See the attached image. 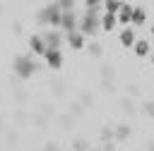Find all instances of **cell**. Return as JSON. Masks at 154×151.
Instances as JSON below:
<instances>
[{"mask_svg": "<svg viewBox=\"0 0 154 151\" xmlns=\"http://www.w3.org/2000/svg\"><path fill=\"white\" fill-rule=\"evenodd\" d=\"M38 62L31 58V55H17L14 60H12V70H14V74L19 77V79H29L34 72H38Z\"/></svg>", "mask_w": 154, "mask_h": 151, "instance_id": "1", "label": "cell"}, {"mask_svg": "<svg viewBox=\"0 0 154 151\" xmlns=\"http://www.w3.org/2000/svg\"><path fill=\"white\" fill-rule=\"evenodd\" d=\"M36 22L38 24H51L53 29H60V22H63V10L58 2H48L38 14H36Z\"/></svg>", "mask_w": 154, "mask_h": 151, "instance_id": "2", "label": "cell"}, {"mask_svg": "<svg viewBox=\"0 0 154 151\" xmlns=\"http://www.w3.org/2000/svg\"><path fill=\"white\" fill-rule=\"evenodd\" d=\"M99 29H101V14L87 10V12L79 17V29H77V31H79L82 36H96Z\"/></svg>", "mask_w": 154, "mask_h": 151, "instance_id": "3", "label": "cell"}, {"mask_svg": "<svg viewBox=\"0 0 154 151\" xmlns=\"http://www.w3.org/2000/svg\"><path fill=\"white\" fill-rule=\"evenodd\" d=\"M41 36H43V43H46L48 50H60V46H63V41H65V34H63L60 29H51V31H46V34H41Z\"/></svg>", "mask_w": 154, "mask_h": 151, "instance_id": "4", "label": "cell"}, {"mask_svg": "<svg viewBox=\"0 0 154 151\" xmlns=\"http://www.w3.org/2000/svg\"><path fill=\"white\" fill-rule=\"evenodd\" d=\"M79 29V19L75 12H63V22H60V31L63 34H72Z\"/></svg>", "mask_w": 154, "mask_h": 151, "instance_id": "5", "label": "cell"}, {"mask_svg": "<svg viewBox=\"0 0 154 151\" xmlns=\"http://www.w3.org/2000/svg\"><path fill=\"white\" fill-rule=\"evenodd\" d=\"M29 50H31L34 55H46V53H48V48H46V43H43V36H41V34L29 36Z\"/></svg>", "mask_w": 154, "mask_h": 151, "instance_id": "6", "label": "cell"}, {"mask_svg": "<svg viewBox=\"0 0 154 151\" xmlns=\"http://www.w3.org/2000/svg\"><path fill=\"white\" fill-rule=\"evenodd\" d=\"M132 5H128V2H123V7H120V12H118V24H123L125 29L128 26H132Z\"/></svg>", "mask_w": 154, "mask_h": 151, "instance_id": "7", "label": "cell"}, {"mask_svg": "<svg viewBox=\"0 0 154 151\" xmlns=\"http://www.w3.org/2000/svg\"><path fill=\"white\" fill-rule=\"evenodd\" d=\"M43 58H46V65H48L51 70H60V67H63V53H60V50H48Z\"/></svg>", "mask_w": 154, "mask_h": 151, "instance_id": "8", "label": "cell"}, {"mask_svg": "<svg viewBox=\"0 0 154 151\" xmlns=\"http://www.w3.org/2000/svg\"><path fill=\"white\" fill-rule=\"evenodd\" d=\"M65 41H67V46H70L72 50H82V48H84V36H82L79 31L65 34Z\"/></svg>", "mask_w": 154, "mask_h": 151, "instance_id": "9", "label": "cell"}, {"mask_svg": "<svg viewBox=\"0 0 154 151\" xmlns=\"http://www.w3.org/2000/svg\"><path fill=\"white\" fill-rule=\"evenodd\" d=\"M135 43H137V38H135V31H132V26L123 29V31H120V46H123V48H132Z\"/></svg>", "mask_w": 154, "mask_h": 151, "instance_id": "10", "label": "cell"}, {"mask_svg": "<svg viewBox=\"0 0 154 151\" xmlns=\"http://www.w3.org/2000/svg\"><path fill=\"white\" fill-rule=\"evenodd\" d=\"M116 24H118V14H101V29L103 31H113L116 29Z\"/></svg>", "mask_w": 154, "mask_h": 151, "instance_id": "11", "label": "cell"}, {"mask_svg": "<svg viewBox=\"0 0 154 151\" xmlns=\"http://www.w3.org/2000/svg\"><path fill=\"white\" fill-rule=\"evenodd\" d=\"M130 137H132V127H130V125L123 122V125L116 127V141H128Z\"/></svg>", "mask_w": 154, "mask_h": 151, "instance_id": "12", "label": "cell"}, {"mask_svg": "<svg viewBox=\"0 0 154 151\" xmlns=\"http://www.w3.org/2000/svg\"><path fill=\"white\" fill-rule=\"evenodd\" d=\"M144 22H147V12H144V7L137 5V7L132 10V26H142Z\"/></svg>", "mask_w": 154, "mask_h": 151, "instance_id": "13", "label": "cell"}, {"mask_svg": "<svg viewBox=\"0 0 154 151\" xmlns=\"http://www.w3.org/2000/svg\"><path fill=\"white\" fill-rule=\"evenodd\" d=\"M132 48H135V55H137V58H147V55H149V41H144V38H140Z\"/></svg>", "mask_w": 154, "mask_h": 151, "instance_id": "14", "label": "cell"}, {"mask_svg": "<svg viewBox=\"0 0 154 151\" xmlns=\"http://www.w3.org/2000/svg\"><path fill=\"white\" fill-rule=\"evenodd\" d=\"M99 139H101L103 144H106V141H116V129H113V127H108V125H103V127H101Z\"/></svg>", "mask_w": 154, "mask_h": 151, "instance_id": "15", "label": "cell"}, {"mask_svg": "<svg viewBox=\"0 0 154 151\" xmlns=\"http://www.w3.org/2000/svg\"><path fill=\"white\" fill-rule=\"evenodd\" d=\"M120 7H123V2H118V0H108V2H103V12H106V14H118Z\"/></svg>", "mask_w": 154, "mask_h": 151, "instance_id": "16", "label": "cell"}, {"mask_svg": "<svg viewBox=\"0 0 154 151\" xmlns=\"http://www.w3.org/2000/svg\"><path fill=\"white\" fill-rule=\"evenodd\" d=\"M72 151H91V146H89V141H87V139H82V137H79V139H75V141H72Z\"/></svg>", "mask_w": 154, "mask_h": 151, "instance_id": "17", "label": "cell"}, {"mask_svg": "<svg viewBox=\"0 0 154 151\" xmlns=\"http://www.w3.org/2000/svg\"><path fill=\"white\" fill-rule=\"evenodd\" d=\"M101 74H103V84H111V79H113L116 70H113L111 65H101Z\"/></svg>", "mask_w": 154, "mask_h": 151, "instance_id": "18", "label": "cell"}, {"mask_svg": "<svg viewBox=\"0 0 154 151\" xmlns=\"http://www.w3.org/2000/svg\"><path fill=\"white\" fill-rule=\"evenodd\" d=\"M84 7H87L89 12H101V10H103V2H99V0H87Z\"/></svg>", "mask_w": 154, "mask_h": 151, "instance_id": "19", "label": "cell"}, {"mask_svg": "<svg viewBox=\"0 0 154 151\" xmlns=\"http://www.w3.org/2000/svg\"><path fill=\"white\" fill-rule=\"evenodd\" d=\"M89 53H91L94 58H99V55H103V46L96 43V41H91V43H89Z\"/></svg>", "mask_w": 154, "mask_h": 151, "instance_id": "20", "label": "cell"}, {"mask_svg": "<svg viewBox=\"0 0 154 151\" xmlns=\"http://www.w3.org/2000/svg\"><path fill=\"white\" fill-rule=\"evenodd\" d=\"M120 108H123V110H125V113H130V115H132V113H135V103H132V101H130V96H125V98H123V101H120Z\"/></svg>", "mask_w": 154, "mask_h": 151, "instance_id": "21", "label": "cell"}, {"mask_svg": "<svg viewBox=\"0 0 154 151\" xmlns=\"http://www.w3.org/2000/svg\"><path fill=\"white\" fill-rule=\"evenodd\" d=\"M82 110H84L82 103H72V105H70V115H72V117H82V115H84Z\"/></svg>", "mask_w": 154, "mask_h": 151, "instance_id": "22", "label": "cell"}, {"mask_svg": "<svg viewBox=\"0 0 154 151\" xmlns=\"http://www.w3.org/2000/svg\"><path fill=\"white\" fill-rule=\"evenodd\" d=\"M58 5H60L63 12H75V2H72V0H63V2H58Z\"/></svg>", "mask_w": 154, "mask_h": 151, "instance_id": "23", "label": "cell"}, {"mask_svg": "<svg viewBox=\"0 0 154 151\" xmlns=\"http://www.w3.org/2000/svg\"><path fill=\"white\" fill-rule=\"evenodd\" d=\"M91 101H94V98H91V93H89V91H84V93L79 96V103H82V105H91Z\"/></svg>", "mask_w": 154, "mask_h": 151, "instance_id": "24", "label": "cell"}, {"mask_svg": "<svg viewBox=\"0 0 154 151\" xmlns=\"http://www.w3.org/2000/svg\"><path fill=\"white\" fill-rule=\"evenodd\" d=\"M142 110H144L149 117H154V101H147V103L142 105Z\"/></svg>", "mask_w": 154, "mask_h": 151, "instance_id": "25", "label": "cell"}, {"mask_svg": "<svg viewBox=\"0 0 154 151\" xmlns=\"http://www.w3.org/2000/svg\"><path fill=\"white\" fill-rule=\"evenodd\" d=\"M43 151H60V146L53 144V141H48V144H43Z\"/></svg>", "mask_w": 154, "mask_h": 151, "instance_id": "26", "label": "cell"}, {"mask_svg": "<svg viewBox=\"0 0 154 151\" xmlns=\"http://www.w3.org/2000/svg\"><path fill=\"white\" fill-rule=\"evenodd\" d=\"M128 93H132V96H137V93H140V89H137L135 84H130V86H128Z\"/></svg>", "mask_w": 154, "mask_h": 151, "instance_id": "27", "label": "cell"}, {"mask_svg": "<svg viewBox=\"0 0 154 151\" xmlns=\"http://www.w3.org/2000/svg\"><path fill=\"white\" fill-rule=\"evenodd\" d=\"M101 149H103V151H116V146H113V141H106V144H103Z\"/></svg>", "mask_w": 154, "mask_h": 151, "instance_id": "28", "label": "cell"}, {"mask_svg": "<svg viewBox=\"0 0 154 151\" xmlns=\"http://www.w3.org/2000/svg\"><path fill=\"white\" fill-rule=\"evenodd\" d=\"M12 31H14V34H19V31H22V24H19V22H14V24H12Z\"/></svg>", "mask_w": 154, "mask_h": 151, "instance_id": "29", "label": "cell"}, {"mask_svg": "<svg viewBox=\"0 0 154 151\" xmlns=\"http://www.w3.org/2000/svg\"><path fill=\"white\" fill-rule=\"evenodd\" d=\"M147 151H154V141H149V144H147Z\"/></svg>", "mask_w": 154, "mask_h": 151, "instance_id": "30", "label": "cell"}, {"mask_svg": "<svg viewBox=\"0 0 154 151\" xmlns=\"http://www.w3.org/2000/svg\"><path fill=\"white\" fill-rule=\"evenodd\" d=\"M152 38H154V24H152Z\"/></svg>", "mask_w": 154, "mask_h": 151, "instance_id": "31", "label": "cell"}, {"mask_svg": "<svg viewBox=\"0 0 154 151\" xmlns=\"http://www.w3.org/2000/svg\"><path fill=\"white\" fill-rule=\"evenodd\" d=\"M91 151H103V149H91Z\"/></svg>", "mask_w": 154, "mask_h": 151, "instance_id": "32", "label": "cell"}, {"mask_svg": "<svg viewBox=\"0 0 154 151\" xmlns=\"http://www.w3.org/2000/svg\"><path fill=\"white\" fill-rule=\"evenodd\" d=\"M152 62H154V53H152Z\"/></svg>", "mask_w": 154, "mask_h": 151, "instance_id": "33", "label": "cell"}]
</instances>
